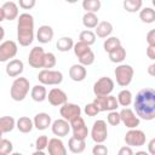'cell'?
Listing matches in <instances>:
<instances>
[{
	"label": "cell",
	"instance_id": "6da1fadb",
	"mask_svg": "<svg viewBox=\"0 0 155 155\" xmlns=\"http://www.w3.org/2000/svg\"><path fill=\"white\" fill-rule=\"evenodd\" d=\"M136 114L139 119L150 121L155 119V91L151 87L142 88L133 102Z\"/></svg>",
	"mask_w": 155,
	"mask_h": 155
},
{
	"label": "cell",
	"instance_id": "7a4b0ae2",
	"mask_svg": "<svg viewBox=\"0 0 155 155\" xmlns=\"http://www.w3.org/2000/svg\"><path fill=\"white\" fill-rule=\"evenodd\" d=\"M17 40L21 46H29L34 40V18L30 13L17 17Z\"/></svg>",
	"mask_w": 155,
	"mask_h": 155
},
{
	"label": "cell",
	"instance_id": "3957f363",
	"mask_svg": "<svg viewBox=\"0 0 155 155\" xmlns=\"http://www.w3.org/2000/svg\"><path fill=\"white\" fill-rule=\"evenodd\" d=\"M29 88H30V84H29V80L27 78H22V76L16 78L11 85L10 96L13 101L22 102L27 97Z\"/></svg>",
	"mask_w": 155,
	"mask_h": 155
},
{
	"label": "cell",
	"instance_id": "277c9868",
	"mask_svg": "<svg viewBox=\"0 0 155 155\" xmlns=\"http://www.w3.org/2000/svg\"><path fill=\"white\" fill-rule=\"evenodd\" d=\"M133 74H134L133 68L130 64H120L114 70L116 84L121 87H127L132 82Z\"/></svg>",
	"mask_w": 155,
	"mask_h": 155
},
{
	"label": "cell",
	"instance_id": "5b68a950",
	"mask_svg": "<svg viewBox=\"0 0 155 155\" xmlns=\"http://www.w3.org/2000/svg\"><path fill=\"white\" fill-rule=\"evenodd\" d=\"M38 80L42 85L54 86L59 85L63 81V74L58 70H51V69H42L38 74Z\"/></svg>",
	"mask_w": 155,
	"mask_h": 155
},
{
	"label": "cell",
	"instance_id": "8992f818",
	"mask_svg": "<svg viewBox=\"0 0 155 155\" xmlns=\"http://www.w3.org/2000/svg\"><path fill=\"white\" fill-rule=\"evenodd\" d=\"M94 105L98 108L99 111H111V110H116L119 107L117 99L114 96H96L94 101H93Z\"/></svg>",
	"mask_w": 155,
	"mask_h": 155
},
{
	"label": "cell",
	"instance_id": "52a82bcc",
	"mask_svg": "<svg viewBox=\"0 0 155 155\" xmlns=\"http://www.w3.org/2000/svg\"><path fill=\"white\" fill-rule=\"evenodd\" d=\"M125 143L128 147H142L145 144V133L137 128H130L125 134Z\"/></svg>",
	"mask_w": 155,
	"mask_h": 155
},
{
	"label": "cell",
	"instance_id": "ba28073f",
	"mask_svg": "<svg viewBox=\"0 0 155 155\" xmlns=\"http://www.w3.org/2000/svg\"><path fill=\"white\" fill-rule=\"evenodd\" d=\"M114 90V81L108 76L99 78L93 84V93L96 96H108Z\"/></svg>",
	"mask_w": 155,
	"mask_h": 155
},
{
	"label": "cell",
	"instance_id": "9c48e42d",
	"mask_svg": "<svg viewBox=\"0 0 155 155\" xmlns=\"http://www.w3.org/2000/svg\"><path fill=\"white\" fill-rule=\"evenodd\" d=\"M91 138L94 143H103L108 138V127L104 120H97L93 122L91 130Z\"/></svg>",
	"mask_w": 155,
	"mask_h": 155
},
{
	"label": "cell",
	"instance_id": "30bf717a",
	"mask_svg": "<svg viewBox=\"0 0 155 155\" xmlns=\"http://www.w3.org/2000/svg\"><path fill=\"white\" fill-rule=\"evenodd\" d=\"M18 52V46L12 40H6L0 44V62H8Z\"/></svg>",
	"mask_w": 155,
	"mask_h": 155
},
{
	"label": "cell",
	"instance_id": "8fae6325",
	"mask_svg": "<svg viewBox=\"0 0 155 155\" xmlns=\"http://www.w3.org/2000/svg\"><path fill=\"white\" fill-rule=\"evenodd\" d=\"M59 114H61V116H62L64 120H67V121L70 122L71 120H74V119L79 117V116H81V109H80V107H79L78 104L65 102L64 104L61 105V108H59Z\"/></svg>",
	"mask_w": 155,
	"mask_h": 155
},
{
	"label": "cell",
	"instance_id": "7c38bea8",
	"mask_svg": "<svg viewBox=\"0 0 155 155\" xmlns=\"http://www.w3.org/2000/svg\"><path fill=\"white\" fill-rule=\"evenodd\" d=\"M119 114H120L121 122H122L127 128H137V127L139 126L140 120H139V117L137 116V114H136L132 109L125 107Z\"/></svg>",
	"mask_w": 155,
	"mask_h": 155
},
{
	"label": "cell",
	"instance_id": "4fadbf2b",
	"mask_svg": "<svg viewBox=\"0 0 155 155\" xmlns=\"http://www.w3.org/2000/svg\"><path fill=\"white\" fill-rule=\"evenodd\" d=\"M70 128L73 131V137L78 139H86L88 136V128L81 116L71 120L70 122Z\"/></svg>",
	"mask_w": 155,
	"mask_h": 155
},
{
	"label": "cell",
	"instance_id": "5bb4252c",
	"mask_svg": "<svg viewBox=\"0 0 155 155\" xmlns=\"http://www.w3.org/2000/svg\"><path fill=\"white\" fill-rule=\"evenodd\" d=\"M44 57H45V51L40 46H35L30 50L29 56H28V63L31 68L39 69L42 68L44 64Z\"/></svg>",
	"mask_w": 155,
	"mask_h": 155
},
{
	"label": "cell",
	"instance_id": "9a60e30c",
	"mask_svg": "<svg viewBox=\"0 0 155 155\" xmlns=\"http://www.w3.org/2000/svg\"><path fill=\"white\" fill-rule=\"evenodd\" d=\"M46 98L48 99V103H50L51 105H53V107H61L62 104H64L65 102H68V96H67V93H65L63 90L57 88V87L52 88V90L48 92V94H47Z\"/></svg>",
	"mask_w": 155,
	"mask_h": 155
},
{
	"label": "cell",
	"instance_id": "2e32d148",
	"mask_svg": "<svg viewBox=\"0 0 155 155\" xmlns=\"http://www.w3.org/2000/svg\"><path fill=\"white\" fill-rule=\"evenodd\" d=\"M51 131L54 136L57 137H65L68 136L69 131H70V124L69 121L62 119H57L51 124Z\"/></svg>",
	"mask_w": 155,
	"mask_h": 155
},
{
	"label": "cell",
	"instance_id": "e0dca14e",
	"mask_svg": "<svg viewBox=\"0 0 155 155\" xmlns=\"http://www.w3.org/2000/svg\"><path fill=\"white\" fill-rule=\"evenodd\" d=\"M24 70V64L21 59H10L6 64V68H5V71L6 74L10 76V78H17L19 76Z\"/></svg>",
	"mask_w": 155,
	"mask_h": 155
},
{
	"label": "cell",
	"instance_id": "ac0fdd59",
	"mask_svg": "<svg viewBox=\"0 0 155 155\" xmlns=\"http://www.w3.org/2000/svg\"><path fill=\"white\" fill-rule=\"evenodd\" d=\"M47 151L50 155H65L67 149L59 138H51L47 143Z\"/></svg>",
	"mask_w": 155,
	"mask_h": 155
},
{
	"label": "cell",
	"instance_id": "d6986e66",
	"mask_svg": "<svg viewBox=\"0 0 155 155\" xmlns=\"http://www.w3.org/2000/svg\"><path fill=\"white\" fill-rule=\"evenodd\" d=\"M33 124H34V127L36 130L44 131V130H46V128H48L51 126L52 120H51V116L47 113H38L34 116Z\"/></svg>",
	"mask_w": 155,
	"mask_h": 155
},
{
	"label": "cell",
	"instance_id": "ffe728a7",
	"mask_svg": "<svg viewBox=\"0 0 155 155\" xmlns=\"http://www.w3.org/2000/svg\"><path fill=\"white\" fill-rule=\"evenodd\" d=\"M87 75V70H86V67L82 65V64H73L70 68H69V76L73 81L75 82H80L82 80H85Z\"/></svg>",
	"mask_w": 155,
	"mask_h": 155
},
{
	"label": "cell",
	"instance_id": "44dd1931",
	"mask_svg": "<svg viewBox=\"0 0 155 155\" xmlns=\"http://www.w3.org/2000/svg\"><path fill=\"white\" fill-rule=\"evenodd\" d=\"M53 34L54 33H53L52 27H50L47 24H44V25L39 27V29L36 31V39L41 44H48L53 39Z\"/></svg>",
	"mask_w": 155,
	"mask_h": 155
},
{
	"label": "cell",
	"instance_id": "7402d4cb",
	"mask_svg": "<svg viewBox=\"0 0 155 155\" xmlns=\"http://www.w3.org/2000/svg\"><path fill=\"white\" fill-rule=\"evenodd\" d=\"M2 12H4V17L7 21H13L18 17V6L16 2L13 1H6L2 6Z\"/></svg>",
	"mask_w": 155,
	"mask_h": 155
},
{
	"label": "cell",
	"instance_id": "603a6c76",
	"mask_svg": "<svg viewBox=\"0 0 155 155\" xmlns=\"http://www.w3.org/2000/svg\"><path fill=\"white\" fill-rule=\"evenodd\" d=\"M94 29H96L94 30L96 36H98L101 39H105L113 33V24L108 21H102V22H98V24L96 25Z\"/></svg>",
	"mask_w": 155,
	"mask_h": 155
},
{
	"label": "cell",
	"instance_id": "cb8c5ba5",
	"mask_svg": "<svg viewBox=\"0 0 155 155\" xmlns=\"http://www.w3.org/2000/svg\"><path fill=\"white\" fill-rule=\"evenodd\" d=\"M30 96H31V99L34 102H44L47 97V91H46V87L45 85H35L31 87V91H30Z\"/></svg>",
	"mask_w": 155,
	"mask_h": 155
},
{
	"label": "cell",
	"instance_id": "d4e9b609",
	"mask_svg": "<svg viewBox=\"0 0 155 155\" xmlns=\"http://www.w3.org/2000/svg\"><path fill=\"white\" fill-rule=\"evenodd\" d=\"M68 148L73 154H81L86 148L85 139H78L75 137H70L68 140Z\"/></svg>",
	"mask_w": 155,
	"mask_h": 155
},
{
	"label": "cell",
	"instance_id": "484cf974",
	"mask_svg": "<svg viewBox=\"0 0 155 155\" xmlns=\"http://www.w3.org/2000/svg\"><path fill=\"white\" fill-rule=\"evenodd\" d=\"M16 127L18 128L19 132L22 133H29L33 127H34V124H33V120L29 119L28 116H21L17 121H16Z\"/></svg>",
	"mask_w": 155,
	"mask_h": 155
},
{
	"label": "cell",
	"instance_id": "4316f807",
	"mask_svg": "<svg viewBox=\"0 0 155 155\" xmlns=\"http://www.w3.org/2000/svg\"><path fill=\"white\" fill-rule=\"evenodd\" d=\"M16 127V120L12 116H0V131L8 133Z\"/></svg>",
	"mask_w": 155,
	"mask_h": 155
},
{
	"label": "cell",
	"instance_id": "83f0119b",
	"mask_svg": "<svg viewBox=\"0 0 155 155\" xmlns=\"http://www.w3.org/2000/svg\"><path fill=\"white\" fill-rule=\"evenodd\" d=\"M139 19L143 23L150 24L155 22V11L151 7H144L139 10Z\"/></svg>",
	"mask_w": 155,
	"mask_h": 155
},
{
	"label": "cell",
	"instance_id": "f1b7e54d",
	"mask_svg": "<svg viewBox=\"0 0 155 155\" xmlns=\"http://www.w3.org/2000/svg\"><path fill=\"white\" fill-rule=\"evenodd\" d=\"M98 17L94 12H86L82 16V24L87 29H94L96 25L98 24Z\"/></svg>",
	"mask_w": 155,
	"mask_h": 155
},
{
	"label": "cell",
	"instance_id": "f546056e",
	"mask_svg": "<svg viewBox=\"0 0 155 155\" xmlns=\"http://www.w3.org/2000/svg\"><path fill=\"white\" fill-rule=\"evenodd\" d=\"M108 54H109L110 62H113V63H121L126 58V50L120 45L119 47H116L115 50L109 52Z\"/></svg>",
	"mask_w": 155,
	"mask_h": 155
},
{
	"label": "cell",
	"instance_id": "4dcf8cb0",
	"mask_svg": "<svg viewBox=\"0 0 155 155\" xmlns=\"http://www.w3.org/2000/svg\"><path fill=\"white\" fill-rule=\"evenodd\" d=\"M73 46H74V41L70 36H63V38L58 39V41L56 44L57 50L61 52H68L73 48Z\"/></svg>",
	"mask_w": 155,
	"mask_h": 155
},
{
	"label": "cell",
	"instance_id": "1f68e13d",
	"mask_svg": "<svg viewBox=\"0 0 155 155\" xmlns=\"http://www.w3.org/2000/svg\"><path fill=\"white\" fill-rule=\"evenodd\" d=\"M117 103H119V105H121V107H128L131 103H132V99H133V97H132V92L130 91V90H122V91H120L119 92V94H117Z\"/></svg>",
	"mask_w": 155,
	"mask_h": 155
},
{
	"label": "cell",
	"instance_id": "d6a6232c",
	"mask_svg": "<svg viewBox=\"0 0 155 155\" xmlns=\"http://www.w3.org/2000/svg\"><path fill=\"white\" fill-rule=\"evenodd\" d=\"M124 8L130 12V13H134L138 12L142 6H143V0H124Z\"/></svg>",
	"mask_w": 155,
	"mask_h": 155
},
{
	"label": "cell",
	"instance_id": "836d02e7",
	"mask_svg": "<svg viewBox=\"0 0 155 155\" xmlns=\"http://www.w3.org/2000/svg\"><path fill=\"white\" fill-rule=\"evenodd\" d=\"M120 45H121V41H120L119 38H116V36H108L104 40V42H103V48H104L105 52L109 53L113 50H115L116 47H119Z\"/></svg>",
	"mask_w": 155,
	"mask_h": 155
},
{
	"label": "cell",
	"instance_id": "e575fe53",
	"mask_svg": "<svg viewBox=\"0 0 155 155\" xmlns=\"http://www.w3.org/2000/svg\"><path fill=\"white\" fill-rule=\"evenodd\" d=\"M101 0H82V8L86 12H98L101 10Z\"/></svg>",
	"mask_w": 155,
	"mask_h": 155
},
{
	"label": "cell",
	"instance_id": "d590c367",
	"mask_svg": "<svg viewBox=\"0 0 155 155\" xmlns=\"http://www.w3.org/2000/svg\"><path fill=\"white\" fill-rule=\"evenodd\" d=\"M79 40L91 46V45H93L96 42V34L92 30H90V29L82 30L80 33V35H79Z\"/></svg>",
	"mask_w": 155,
	"mask_h": 155
},
{
	"label": "cell",
	"instance_id": "8d00e7d4",
	"mask_svg": "<svg viewBox=\"0 0 155 155\" xmlns=\"http://www.w3.org/2000/svg\"><path fill=\"white\" fill-rule=\"evenodd\" d=\"M73 50H74V53H75V56H76L78 58H79L80 56L85 54L86 52L91 51L90 45H87V44H85V42H82V41H80V40H79L76 44H74Z\"/></svg>",
	"mask_w": 155,
	"mask_h": 155
},
{
	"label": "cell",
	"instance_id": "74e56055",
	"mask_svg": "<svg viewBox=\"0 0 155 155\" xmlns=\"http://www.w3.org/2000/svg\"><path fill=\"white\" fill-rule=\"evenodd\" d=\"M13 151V144L8 139H0V155H7Z\"/></svg>",
	"mask_w": 155,
	"mask_h": 155
},
{
	"label": "cell",
	"instance_id": "f35d334b",
	"mask_svg": "<svg viewBox=\"0 0 155 155\" xmlns=\"http://www.w3.org/2000/svg\"><path fill=\"white\" fill-rule=\"evenodd\" d=\"M56 63H57L56 56H54L52 52H45L42 68H45V69H51V68H53V67L56 65Z\"/></svg>",
	"mask_w": 155,
	"mask_h": 155
},
{
	"label": "cell",
	"instance_id": "ab89813d",
	"mask_svg": "<svg viewBox=\"0 0 155 155\" xmlns=\"http://www.w3.org/2000/svg\"><path fill=\"white\" fill-rule=\"evenodd\" d=\"M94 58H96V57H94V53H93V51L91 50V51H88V52H86L85 54H82V56L79 57V63L82 64V65H85V67H88V65L93 64Z\"/></svg>",
	"mask_w": 155,
	"mask_h": 155
},
{
	"label": "cell",
	"instance_id": "60d3db41",
	"mask_svg": "<svg viewBox=\"0 0 155 155\" xmlns=\"http://www.w3.org/2000/svg\"><path fill=\"white\" fill-rule=\"evenodd\" d=\"M107 121H108V124L111 125V126H117V125L121 122L120 114H119L116 110L109 111V114H108V116H107Z\"/></svg>",
	"mask_w": 155,
	"mask_h": 155
},
{
	"label": "cell",
	"instance_id": "b9f144b4",
	"mask_svg": "<svg viewBox=\"0 0 155 155\" xmlns=\"http://www.w3.org/2000/svg\"><path fill=\"white\" fill-rule=\"evenodd\" d=\"M47 143H48V138L47 136H39L35 140V148L36 151H44L45 148H47Z\"/></svg>",
	"mask_w": 155,
	"mask_h": 155
},
{
	"label": "cell",
	"instance_id": "7bdbcfd3",
	"mask_svg": "<svg viewBox=\"0 0 155 155\" xmlns=\"http://www.w3.org/2000/svg\"><path fill=\"white\" fill-rule=\"evenodd\" d=\"M84 111H85V114H86L87 116H91V117L96 116V115L99 113L98 108L94 105V103H93V102H92V103H88V104H86V105H85V109H84Z\"/></svg>",
	"mask_w": 155,
	"mask_h": 155
},
{
	"label": "cell",
	"instance_id": "ee69618b",
	"mask_svg": "<svg viewBox=\"0 0 155 155\" xmlns=\"http://www.w3.org/2000/svg\"><path fill=\"white\" fill-rule=\"evenodd\" d=\"M109 153L108 148L103 145L102 143H96V145L92 148V154L93 155H107Z\"/></svg>",
	"mask_w": 155,
	"mask_h": 155
},
{
	"label": "cell",
	"instance_id": "f6af8a7d",
	"mask_svg": "<svg viewBox=\"0 0 155 155\" xmlns=\"http://www.w3.org/2000/svg\"><path fill=\"white\" fill-rule=\"evenodd\" d=\"M18 4L23 10H31L35 6L36 0H18Z\"/></svg>",
	"mask_w": 155,
	"mask_h": 155
},
{
	"label": "cell",
	"instance_id": "bcb514c9",
	"mask_svg": "<svg viewBox=\"0 0 155 155\" xmlns=\"http://www.w3.org/2000/svg\"><path fill=\"white\" fill-rule=\"evenodd\" d=\"M147 42L149 46H155V30L151 29L147 34Z\"/></svg>",
	"mask_w": 155,
	"mask_h": 155
},
{
	"label": "cell",
	"instance_id": "7dc6e473",
	"mask_svg": "<svg viewBox=\"0 0 155 155\" xmlns=\"http://www.w3.org/2000/svg\"><path fill=\"white\" fill-rule=\"evenodd\" d=\"M132 154H133L132 147H128V145H125L119 150V155H132Z\"/></svg>",
	"mask_w": 155,
	"mask_h": 155
},
{
	"label": "cell",
	"instance_id": "c3c4849f",
	"mask_svg": "<svg viewBox=\"0 0 155 155\" xmlns=\"http://www.w3.org/2000/svg\"><path fill=\"white\" fill-rule=\"evenodd\" d=\"M147 56H148L151 61L155 59V46H149V45H148V48H147Z\"/></svg>",
	"mask_w": 155,
	"mask_h": 155
},
{
	"label": "cell",
	"instance_id": "681fc988",
	"mask_svg": "<svg viewBox=\"0 0 155 155\" xmlns=\"http://www.w3.org/2000/svg\"><path fill=\"white\" fill-rule=\"evenodd\" d=\"M155 139L154 138H151L150 139V142H149V144H148V149H149V153L151 154V155H154L155 154Z\"/></svg>",
	"mask_w": 155,
	"mask_h": 155
},
{
	"label": "cell",
	"instance_id": "f907efd6",
	"mask_svg": "<svg viewBox=\"0 0 155 155\" xmlns=\"http://www.w3.org/2000/svg\"><path fill=\"white\" fill-rule=\"evenodd\" d=\"M148 73H149V75L155 76V64H154V63L149 65V68H148Z\"/></svg>",
	"mask_w": 155,
	"mask_h": 155
},
{
	"label": "cell",
	"instance_id": "816d5d0a",
	"mask_svg": "<svg viewBox=\"0 0 155 155\" xmlns=\"http://www.w3.org/2000/svg\"><path fill=\"white\" fill-rule=\"evenodd\" d=\"M4 36H5V29L0 25V41L4 39Z\"/></svg>",
	"mask_w": 155,
	"mask_h": 155
},
{
	"label": "cell",
	"instance_id": "f5cc1de1",
	"mask_svg": "<svg viewBox=\"0 0 155 155\" xmlns=\"http://www.w3.org/2000/svg\"><path fill=\"white\" fill-rule=\"evenodd\" d=\"M4 19H5V17H4V12H2V8L0 7V23H1Z\"/></svg>",
	"mask_w": 155,
	"mask_h": 155
},
{
	"label": "cell",
	"instance_id": "db71d44e",
	"mask_svg": "<svg viewBox=\"0 0 155 155\" xmlns=\"http://www.w3.org/2000/svg\"><path fill=\"white\" fill-rule=\"evenodd\" d=\"M65 1H67V2H69V4H75L78 0H65Z\"/></svg>",
	"mask_w": 155,
	"mask_h": 155
},
{
	"label": "cell",
	"instance_id": "11a10c76",
	"mask_svg": "<svg viewBox=\"0 0 155 155\" xmlns=\"http://www.w3.org/2000/svg\"><path fill=\"white\" fill-rule=\"evenodd\" d=\"M2 134H4V133H2V132H1V131H0V139H1V138H2Z\"/></svg>",
	"mask_w": 155,
	"mask_h": 155
}]
</instances>
